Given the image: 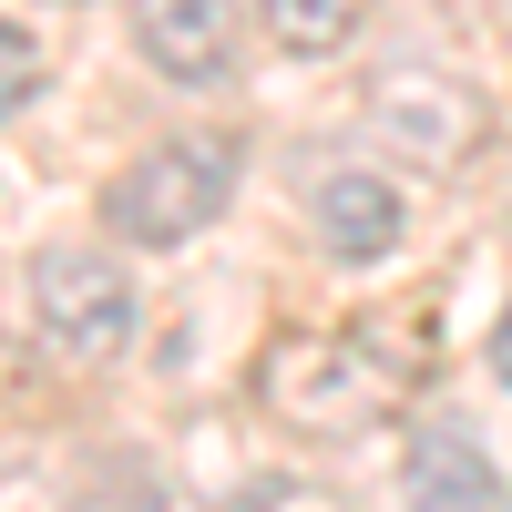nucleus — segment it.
I'll return each instance as SVG.
<instances>
[{
	"label": "nucleus",
	"instance_id": "f257e3e1",
	"mask_svg": "<svg viewBox=\"0 0 512 512\" xmlns=\"http://www.w3.org/2000/svg\"><path fill=\"white\" fill-rule=\"evenodd\" d=\"M420 390V359L390 349V328H338V338H277L256 359V400H267L287 431H369Z\"/></svg>",
	"mask_w": 512,
	"mask_h": 512
},
{
	"label": "nucleus",
	"instance_id": "f03ea898",
	"mask_svg": "<svg viewBox=\"0 0 512 512\" xmlns=\"http://www.w3.org/2000/svg\"><path fill=\"white\" fill-rule=\"evenodd\" d=\"M226 185H236V154L226 144H205V134H185V144H154V154H134L123 175L103 185V226L123 236V246H185V236H205L226 216Z\"/></svg>",
	"mask_w": 512,
	"mask_h": 512
},
{
	"label": "nucleus",
	"instance_id": "7ed1b4c3",
	"mask_svg": "<svg viewBox=\"0 0 512 512\" xmlns=\"http://www.w3.org/2000/svg\"><path fill=\"white\" fill-rule=\"evenodd\" d=\"M31 328H41L52 359L103 369V359H123V338H134V277H123L113 256H93V246H41L31 256Z\"/></svg>",
	"mask_w": 512,
	"mask_h": 512
},
{
	"label": "nucleus",
	"instance_id": "20e7f679",
	"mask_svg": "<svg viewBox=\"0 0 512 512\" xmlns=\"http://www.w3.org/2000/svg\"><path fill=\"white\" fill-rule=\"evenodd\" d=\"M369 134L390 144L400 164H461L472 154V134H482V103L461 93L451 72H379V93H369Z\"/></svg>",
	"mask_w": 512,
	"mask_h": 512
},
{
	"label": "nucleus",
	"instance_id": "39448f33",
	"mask_svg": "<svg viewBox=\"0 0 512 512\" xmlns=\"http://www.w3.org/2000/svg\"><path fill=\"white\" fill-rule=\"evenodd\" d=\"M400 492H410V512H492L502 502V472H492L482 431L420 420V431L400 441Z\"/></svg>",
	"mask_w": 512,
	"mask_h": 512
},
{
	"label": "nucleus",
	"instance_id": "423d86ee",
	"mask_svg": "<svg viewBox=\"0 0 512 512\" xmlns=\"http://www.w3.org/2000/svg\"><path fill=\"white\" fill-rule=\"evenodd\" d=\"M308 226H318V246L328 256H390L400 246V226H410V195L390 185V175H369V164H338V175H318L308 185Z\"/></svg>",
	"mask_w": 512,
	"mask_h": 512
},
{
	"label": "nucleus",
	"instance_id": "0eeeda50",
	"mask_svg": "<svg viewBox=\"0 0 512 512\" xmlns=\"http://www.w3.org/2000/svg\"><path fill=\"white\" fill-rule=\"evenodd\" d=\"M134 41L164 82H216L236 52V0H134Z\"/></svg>",
	"mask_w": 512,
	"mask_h": 512
},
{
	"label": "nucleus",
	"instance_id": "6e6552de",
	"mask_svg": "<svg viewBox=\"0 0 512 512\" xmlns=\"http://www.w3.org/2000/svg\"><path fill=\"white\" fill-rule=\"evenodd\" d=\"M359 21H369V0H267V31L287 41V52H349L359 41Z\"/></svg>",
	"mask_w": 512,
	"mask_h": 512
},
{
	"label": "nucleus",
	"instance_id": "1a4fd4ad",
	"mask_svg": "<svg viewBox=\"0 0 512 512\" xmlns=\"http://www.w3.org/2000/svg\"><path fill=\"white\" fill-rule=\"evenodd\" d=\"M31 93H41V41H31L21 21H0V123H11Z\"/></svg>",
	"mask_w": 512,
	"mask_h": 512
},
{
	"label": "nucleus",
	"instance_id": "9d476101",
	"mask_svg": "<svg viewBox=\"0 0 512 512\" xmlns=\"http://www.w3.org/2000/svg\"><path fill=\"white\" fill-rule=\"evenodd\" d=\"M492 379H502V390H512V308L492 318Z\"/></svg>",
	"mask_w": 512,
	"mask_h": 512
}]
</instances>
